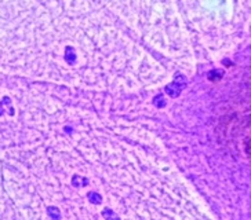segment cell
<instances>
[{
	"label": "cell",
	"mask_w": 251,
	"mask_h": 220,
	"mask_svg": "<svg viewBox=\"0 0 251 220\" xmlns=\"http://www.w3.org/2000/svg\"><path fill=\"white\" fill-rule=\"evenodd\" d=\"M249 153L251 154V142H250V149H249Z\"/></svg>",
	"instance_id": "obj_1"
}]
</instances>
